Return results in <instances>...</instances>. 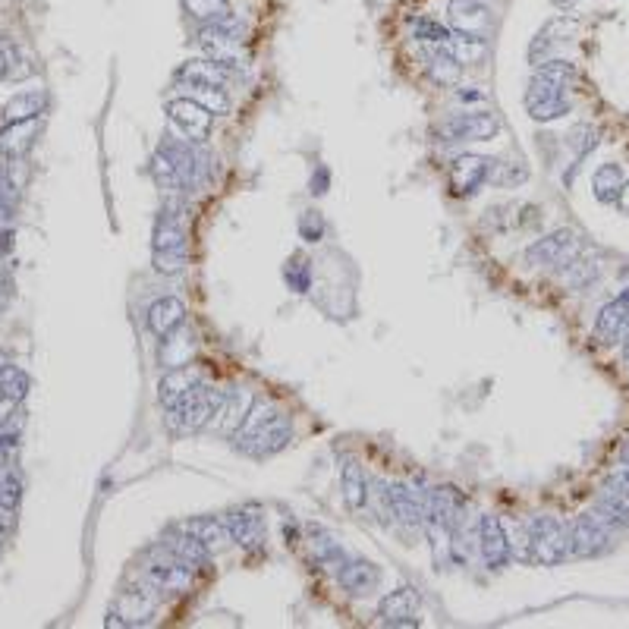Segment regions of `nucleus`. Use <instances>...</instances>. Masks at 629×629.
Returning <instances> with one entry per match:
<instances>
[{"label": "nucleus", "mask_w": 629, "mask_h": 629, "mask_svg": "<svg viewBox=\"0 0 629 629\" xmlns=\"http://www.w3.org/2000/svg\"><path fill=\"white\" fill-rule=\"evenodd\" d=\"M293 441V422L271 400H255L243 425L233 431V447L252 460L274 457Z\"/></svg>", "instance_id": "obj_1"}, {"label": "nucleus", "mask_w": 629, "mask_h": 629, "mask_svg": "<svg viewBox=\"0 0 629 629\" xmlns=\"http://www.w3.org/2000/svg\"><path fill=\"white\" fill-rule=\"evenodd\" d=\"M576 82V70L567 60H545L535 70L526 89V111L538 123H551L570 114V85Z\"/></svg>", "instance_id": "obj_2"}, {"label": "nucleus", "mask_w": 629, "mask_h": 629, "mask_svg": "<svg viewBox=\"0 0 629 629\" xmlns=\"http://www.w3.org/2000/svg\"><path fill=\"white\" fill-rule=\"evenodd\" d=\"M224 400H227V394L214 384H208V381L192 384L177 403L164 406L167 409V428L173 431V435H192V431H202L208 422H214L221 416Z\"/></svg>", "instance_id": "obj_3"}, {"label": "nucleus", "mask_w": 629, "mask_h": 629, "mask_svg": "<svg viewBox=\"0 0 629 629\" xmlns=\"http://www.w3.org/2000/svg\"><path fill=\"white\" fill-rule=\"evenodd\" d=\"M151 262H155L158 274H183L186 271V224L177 211L170 205L158 214V224H155V243H151Z\"/></svg>", "instance_id": "obj_4"}, {"label": "nucleus", "mask_w": 629, "mask_h": 629, "mask_svg": "<svg viewBox=\"0 0 629 629\" xmlns=\"http://www.w3.org/2000/svg\"><path fill=\"white\" fill-rule=\"evenodd\" d=\"M151 173L155 180L167 189H189L199 177V158L189 145V139H167L151 161Z\"/></svg>", "instance_id": "obj_5"}, {"label": "nucleus", "mask_w": 629, "mask_h": 629, "mask_svg": "<svg viewBox=\"0 0 629 629\" xmlns=\"http://www.w3.org/2000/svg\"><path fill=\"white\" fill-rule=\"evenodd\" d=\"M142 573H145V582L155 585L158 592H173V595H177V592H186L192 585V573L195 570L161 541V545L145 551Z\"/></svg>", "instance_id": "obj_6"}, {"label": "nucleus", "mask_w": 629, "mask_h": 629, "mask_svg": "<svg viewBox=\"0 0 629 629\" xmlns=\"http://www.w3.org/2000/svg\"><path fill=\"white\" fill-rule=\"evenodd\" d=\"M529 532V557L541 567H554L570 554V529L554 516H535L526 526Z\"/></svg>", "instance_id": "obj_7"}, {"label": "nucleus", "mask_w": 629, "mask_h": 629, "mask_svg": "<svg viewBox=\"0 0 629 629\" xmlns=\"http://www.w3.org/2000/svg\"><path fill=\"white\" fill-rule=\"evenodd\" d=\"M582 252V240L573 230H554L526 249V265L532 268H567Z\"/></svg>", "instance_id": "obj_8"}, {"label": "nucleus", "mask_w": 629, "mask_h": 629, "mask_svg": "<svg viewBox=\"0 0 629 629\" xmlns=\"http://www.w3.org/2000/svg\"><path fill=\"white\" fill-rule=\"evenodd\" d=\"M501 133V120L491 111H466V114H453L438 126L441 142H488Z\"/></svg>", "instance_id": "obj_9"}, {"label": "nucleus", "mask_w": 629, "mask_h": 629, "mask_svg": "<svg viewBox=\"0 0 629 629\" xmlns=\"http://www.w3.org/2000/svg\"><path fill=\"white\" fill-rule=\"evenodd\" d=\"M199 48L205 51V57L218 60L221 67H233L240 60L243 51V29L236 26V16L227 19V23H214V26H202L199 32Z\"/></svg>", "instance_id": "obj_10"}, {"label": "nucleus", "mask_w": 629, "mask_h": 629, "mask_svg": "<svg viewBox=\"0 0 629 629\" xmlns=\"http://www.w3.org/2000/svg\"><path fill=\"white\" fill-rule=\"evenodd\" d=\"M611 538H614V526L607 523V519L592 510L576 519V526L570 529V554L576 557H598L611 548Z\"/></svg>", "instance_id": "obj_11"}, {"label": "nucleus", "mask_w": 629, "mask_h": 629, "mask_svg": "<svg viewBox=\"0 0 629 629\" xmlns=\"http://www.w3.org/2000/svg\"><path fill=\"white\" fill-rule=\"evenodd\" d=\"M167 120L170 126L177 129V133L195 145H202L208 142L211 136V123H214V114L208 111V107H202L199 101H192V98H177V101H170L167 104Z\"/></svg>", "instance_id": "obj_12"}, {"label": "nucleus", "mask_w": 629, "mask_h": 629, "mask_svg": "<svg viewBox=\"0 0 629 629\" xmlns=\"http://www.w3.org/2000/svg\"><path fill=\"white\" fill-rule=\"evenodd\" d=\"M497 161L485 155H460L450 161V192L457 199H469V195L479 192L491 177H494Z\"/></svg>", "instance_id": "obj_13"}, {"label": "nucleus", "mask_w": 629, "mask_h": 629, "mask_svg": "<svg viewBox=\"0 0 629 629\" xmlns=\"http://www.w3.org/2000/svg\"><path fill=\"white\" fill-rule=\"evenodd\" d=\"M479 554H482V563L488 570L510 567V557H513L510 538L501 526V519L491 516V513H485L479 519Z\"/></svg>", "instance_id": "obj_14"}, {"label": "nucleus", "mask_w": 629, "mask_h": 629, "mask_svg": "<svg viewBox=\"0 0 629 629\" xmlns=\"http://www.w3.org/2000/svg\"><path fill=\"white\" fill-rule=\"evenodd\" d=\"M425 497L428 494H419L412 485H387V510L390 516L397 519L400 526L406 529H422L425 526Z\"/></svg>", "instance_id": "obj_15"}, {"label": "nucleus", "mask_w": 629, "mask_h": 629, "mask_svg": "<svg viewBox=\"0 0 629 629\" xmlns=\"http://www.w3.org/2000/svg\"><path fill=\"white\" fill-rule=\"evenodd\" d=\"M114 611L120 614V620L126 626H148L158 614V589L155 585H136V589H129L117 598Z\"/></svg>", "instance_id": "obj_16"}, {"label": "nucleus", "mask_w": 629, "mask_h": 629, "mask_svg": "<svg viewBox=\"0 0 629 629\" xmlns=\"http://www.w3.org/2000/svg\"><path fill=\"white\" fill-rule=\"evenodd\" d=\"M334 576L340 582V589L350 592L353 598H368L372 592H378L381 585V570L365 557H346V563Z\"/></svg>", "instance_id": "obj_17"}, {"label": "nucleus", "mask_w": 629, "mask_h": 629, "mask_svg": "<svg viewBox=\"0 0 629 629\" xmlns=\"http://www.w3.org/2000/svg\"><path fill=\"white\" fill-rule=\"evenodd\" d=\"M227 519V526H230V538L236 541L240 548L246 551H258L265 545V516H262V507H255V504H246L240 510H233Z\"/></svg>", "instance_id": "obj_18"}, {"label": "nucleus", "mask_w": 629, "mask_h": 629, "mask_svg": "<svg viewBox=\"0 0 629 629\" xmlns=\"http://www.w3.org/2000/svg\"><path fill=\"white\" fill-rule=\"evenodd\" d=\"M416 614H419V595L416 589H406V585L387 592L384 601L378 604V623L384 626H419Z\"/></svg>", "instance_id": "obj_19"}, {"label": "nucleus", "mask_w": 629, "mask_h": 629, "mask_svg": "<svg viewBox=\"0 0 629 629\" xmlns=\"http://www.w3.org/2000/svg\"><path fill=\"white\" fill-rule=\"evenodd\" d=\"M447 19L453 32H469V35H485L491 29V10L482 0H450Z\"/></svg>", "instance_id": "obj_20"}, {"label": "nucleus", "mask_w": 629, "mask_h": 629, "mask_svg": "<svg viewBox=\"0 0 629 629\" xmlns=\"http://www.w3.org/2000/svg\"><path fill=\"white\" fill-rule=\"evenodd\" d=\"M629 331V290L620 293L617 299H611L607 306L598 312L595 321V340L601 343H614Z\"/></svg>", "instance_id": "obj_21"}, {"label": "nucleus", "mask_w": 629, "mask_h": 629, "mask_svg": "<svg viewBox=\"0 0 629 629\" xmlns=\"http://www.w3.org/2000/svg\"><path fill=\"white\" fill-rule=\"evenodd\" d=\"M183 324H186V306L177 296H161L148 306V331L158 340H164L167 334L183 328Z\"/></svg>", "instance_id": "obj_22"}, {"label": "nucleus", "mask_w": 629, "mask_h": 629, "mask_svg": "<svg viewBox=\"0 0 629 629\" xmlns=\"http://www.w3.org/2000/svg\"><path fill=\"white\" fill-rule=\"evenodd\" d=\"M306 535H309V551H312V557H315L328 573H337V570L343 567V563H346V557H350V554L343 551V545H340L337 535H334L331 529H324V526L312 523V526L306 529Z\"/></svg>", "instance_id": "obj_23"}, {"label": "nucleus", "mask_w": 629, "mask_h": 629, "mask_svg": "<svg viewBox=\"0 0 629 629\" xmlns=\"http://www.w3.org/2000/svg\"><path fill=\"white\" fill-rule=\"evenodd\" d=\"M41 129V117L38 120H16V123H4L0 129V155H7L13 161L26 158L29 148L35 145V136Z\"/></svg>", "instance_id": "obj_24"}, {"label": "nucleus", "mask_w": 629, "mask_h": 629, "mask_svg": "<svg viewBox=\"0 0 629 629\" xmlns=\"http://www.w3.org/2000/svg\"><path fill=\"white\" fill-rule=\"evenodd\" d=\"M161 541H164V545H167L173 554H177L180 560H186L192 570H205L208 563H211V551H208L195 535H189L183 526L167 529V532L161 535Z\"/></svg>", "instance_id": "obj_25"}, {"label": "nucleus", "mask_w": 629, "mask_h": 629, "mask_svg": "<svg viewBox=\"0 0 629 629\" xmlns=\"http://www.w3.org/2000/svg\"><path fill=\"white\" fill-rule=\"evenodd\" d=\"M183 529L189 535H195L202 541V545L214 554V551H224L230 545V526H227V519L221 516H195V519H186Z\"/></svg>", "instance_id": "obj_26"}, {"label": "nucleus", "mask_w": 629, "mask_h": 629, "mask_svg": "<svg viewBox=\"0 0 629 629\" xmlns=\"http://www.w3.org/2000/svg\"><path fill=\"white\" fill-rule=\"evenodd\" d=\"M422 54H425L428 76L435 82H441V85H457L460 82L463 63L453 57L450 45H444V48H422Z\"/></svg>", "instance_id": "obj_27"}, {"label": "nucleus", "mask_w": 629, "mask_h": 629, "mask_svg": "<svg viewBox=\"0 0 629 629\" xmlns=\"http://www.w3.org/2000/svg\"><path fill=\"white\" fill-rule=\"evenodd\" d=\"M48 92H19L4 104V123H16V120H38L41 114L48 111Z\"/></svg>", "instance_id": "obj_28"}, {"label": "nucleus", "mask_w": 629, "mask_h": 629, "mask_svg": "<svg viewBox=\"0 0 629 629\" xmlns=\"http://www.w3.org/2000/svg\"><path fill=\"white\" fill-rule=\"evenodd\" d=\"M340 488H343V501L350 510H362L368 501V479L356 460H343L340 466Z\"/></svg>", "instance_id": "obj_29"}, {"label": "nucleus", "mask_w": 629, "mask_h": 629, "mask_svg": "<svg viewBox=\"0 0 629 629\" xmlns=\"http://www.w3.org/2000/svg\"><path fill=\"white\" fill-rule=\"evenodd\" d=\"M186 89V98L199 101L202 107H208V111L218 117V114H227L230 111V95L224 92V85H211V82H183Z\"/></svg>", "instance_id": "obj_30"}, {"label": "nucleus", "mask_w": 629, "mask_h": 629, "mask_svg": "<svg viewBox=\"0 0 629 629\" xmlns=\"http://www.w3.org/2000/svg\"><path fill=\"white\" fill-rule=\"evenodd\" d=\"M227 76H230V70L221 67V63L211 60V57H205V60H186L183 67H180V73H177L180 82H211V85H227Z\"/></svg>", "instance_id": "obj_31"}, {"label": "nucleus", "mask_w": 629, "mask_h": 629, "mask_svg": "<svg viewBox=\"0 0 629 629\" xmlns=\"http://www.w3.org/2000/svg\"><path fill=\"white\" fill-rule=\"evenodd\" d=\"M183 10L202 26H214V23H227V19H233L230 0H183Z\"/></svg>", "instance_id": "obj_32"}, {"label": "nucleus", "mask_w": 629, "mask_h": 629, "mask_svg": "<svg viewBox=\"0 0 629 629\" xmlns=\"http://www.w3.org/2000/svg\"><path fill=\"white\" fill-rule=\"evenodd\" d=\"M623 183H626V177H623V167L620 164H601L595 170V177H592V192H595L598 202L611 205V202H617Z\"/></svg>", "instance_id": "obj_33"}, {"label": "nucleus", "mask_w": 629, "mask_h": 629, "mask_svg": "<svg viewBox=\"0 0 629 629\" xmlns=\"http://www.w3.org/2000/svg\"><path fill=\"white\" fill-rule=\"evenodd\" d=\"M450 51L463 67H475L485 57V38L482 35H469V32H450Z\"/></svg>", "instance_id": "obj_34"}, {"label": "nucleus", "mask_w": 629, "mask_h": 629, "mask_svg": "<svg viewBox=\"0 0 629 629\" xmlns=\"http://www.w3.org/2000/svg\"><path fill=\"white\" fill-rule=\"evenodd\" d=\"M202 378H199V372H189V368L183 365V368H170V375L161 381V387H158V397H161V403L164 406H170V403H177L186 390L192 387V384H199Z\"/></svg>", "instance_id": "obj_35"}, {"label": "nucleus", "mask_w": 629, "mask_h": 629, "mask_svg": "<svg viewBox=\"0 0 629 629\" xmlns=\"http://www.w3.org/2000/svg\"><path fill=\"white\" fill-rule=\"evenodd\" d=\"M412 35H416V41L422 48H444V45H450V29H444L441 23H435V19H428V16L412 19Z\"/></svg>", "instance_id": "obj_36"}, {"label": "nucleus", "mask_w": 629, "mask_h": 629, "mask_svg": "<svg viewBox=\"0 0 629 629\" xmlns=\"http://www.w3.org/2000/svg\"><path fill=\"white\" fill-rule=\"evenodd\" d=\"M252 397L246 394V390H233V397H227L224 400V406L227 409H221V416H224V431H236L243 425V419H246V412L252 409Z\"/></svg>", "instance_id": "obj_37"}, {"label": "nucleus", "mask_w": 629, "mask_h": 629, "mask_svg": "<svg viewBox=\"0 0 629 629\" xmlns=\"http://www.w3.org/2000/svg\"><path fill=\"white\" fill-rule=\"evenodd\" d=\"M0 394H7L16 403L26 400V394H29V375L23 372V368H16V365H7L4 368V375H0Z\"/></svg>", "instance_id": "obj_38"}, {"label": "nucleus", "mask_w": 629, "mask_h": 629, "mask_svg": "<svg viewBox=\"0 0 629 629\" xmlns=\"http://www.w3.org/2000/svg\"><path fill=\"white\" fill-rule=\"evenodd\" d=\"M284 280H287V287L293 293H309V284H312V262H306V258H299L293 255L287 268H284Z\"/></svg>", "instance_id": "obj_39"}, {"label": "nucleus", "mask_w": 629, "mask_h": 629, "mask_svg": "<svg viewBox=\"0 0 629 629\" xmlns=\"http://www.w3.org/2000/svg\"><path fill=\"white\" fill-rule=\"evenodd\" d=\"M570 145L576 148V158H585V155H589V151L598 145V133H595L592 126H579V129H573Z\"/></svg>", "instance_id": "obj_40"}, {"label": "nucleus", "mask_w": 629, "mask_h": 629, "mask_svg": "<svg viewBox=\"0 0 629 629\" xmlns=\"http://www.w3.org/2000/svg\"><path fill=\"white\" fill-rule=\"evenodd\" d=\"M299 233H302V240H309V243H318L321 240V233H324V221L318 218V211H306L299 218Z\"/></svg>", "instance_id": "obj_41"}, {"label": "nucleus", "mask_w": 629, "mask_h": 629, "mask_svg": "<svg viewBox=\"0 0 629 629\" xmlns=\"http://www.w3.org/2000/svg\"><path fill=\"white\" fill-rule=\"evenodd\" d=\"M497 186H513V183H523L526 180V167L523 164H513V170H510V164H497L494 167V177H491Z\"/></svg>", "instance_id": "obj_42"}, {"label": "nucleus", "mask_w": 629, "mask_h": 629, "mask_svg": "<svg viewBox=\"0 0 629 629\" xmlns=\"http://www.w3.org/2000/svg\"><path fill=\"white\" fill-rule=\"evenodd\" d=\"M19 501H23V485H19L16 475H7V479H0V504L7 507H19Z\"/></svg>", "instance_id": "obj_43"}, {"label": "nucleus", "mask_w": 629, "mask_h": 629, "mask_svg": "<svg viewBox=\"0 0 629 629\" xmlns=\"http://www.w3.org/2000/svg\"><path fill=\"white\" fill-rule=\"evenodd\" d=\"M13 507H7V504H0V532H7V529H13V523H16V519H13Z\"/></svg>", "instance_id": "obj_44"}, {"label": "nucleus", "mask_w": 629, "mask_h": 629, "mask_svg": "<svg viewBox=\"0 0 629 629\" xmlns=\"http://www.w3.org/2000/svg\"><path fill=\"white\" fill-rule=\"evenodd\" d=\"M617 205H620L623 214H629V180L623 183V189H620V195H617Z\"/></svg>", "instance_id": "obj_45"}, {"label": "nucleus", "mask_w": 629, "mask_h": 629, "mask_svg": "<svg viewBox=\"0 0 629 629\" xmlns=\"http://www.w3.org/2000/svg\"><path fill=\"white\" fill-rule=\"evenodd\" d=\"M13 249V233H0V258H7V252Z\"/></svg>", "instance_id": "obj_46"}, {"label": "nucleus", "mask_w": 629, "mask_h": 629, "mask_svg": "<svg viewBox=\"0 0 629 629\" xmlns=\"http://www.w3.org/2000/svg\"><path fill=\"white\" fill-rule=\"evenodd\" d=\"M10 76V54L0 48V82H4Z\"/></svg>", "instance_id": "obj_47"}, {"label": "nucleus", "mask_w": 629, "mask_h": 629, "mask_svg": "<svg viewBox=\"0 0 629 629\" xmlns=\"http://www.w3.org/2000/svg\"><path fill=\"white\" fill-rule=\"evenodd\" d=\"M7 365H10V362H7V356L0 353V375H4V368H7Z\"/></svg>", "instance_id": "obj_48"}, {"label": "nucleus", "mask_w": 629, "mask_h": 629, "mask_svg": "<svg viewBox=\"0 0 629 629\" xmlns=\"http://www.w3.org/2000/svg\"><path fill=\"white\" fill-rule=\"evenodd\" d=\"M623 356H626V362H629V337H626V343H623Z\"/></svg>", "instance_id": "obj_49"}, {"label": "nucleus", "mask_w": 629, "mask_h": 629, "mask_svg": "<svg viewBox=\"0 0 629 629\" xmlns=\"http://www.w3.org/2000/svg\"><path fill=\"white\" fill-rule=\"evenodd\" d=\"M623 463H629V444L623 447Z\"/></svg>", "instance_id": "obj_50"}, {"label": "nucleus", "mask_w": 629, "mask_h": 629, "mask_svg": "<svg viewBox=\"0 0 629 629\" xmlns=\"http://www.w3.org/2000/svg\"><path fill=\"white\" fill-rule=\"evenodd\" d=\"M560 7H573V0H557Z\"/></svg>", "instance_id": "obj_51"}, {"label": "nucleus", "mask_w": 629, "mask_h": 629, "mask_svg": "<svg viewBox=\"0 0 629 629\" xmlns=\"http://www.w3.org/2000/svg\"><path fill=\"white\" fill-rule=\"evenodd\" d=\"M0 535H4V532H0Z\"/></svg>", "instance_id": "obj_52"}, {"label": "nucleus", "mask_w": 629, "mask_h": 629, "mask_svg": "<svg viewBox=\"0 0 629 629\" xmlns=\"http://www.w3.org/2000/svg\"><path fill=\"white\" fill-rule=\"evenodd\" d=\"M626 334H629V331H626Z\"/></svg>", "instance_id": "obj_53"}]
</instances>
